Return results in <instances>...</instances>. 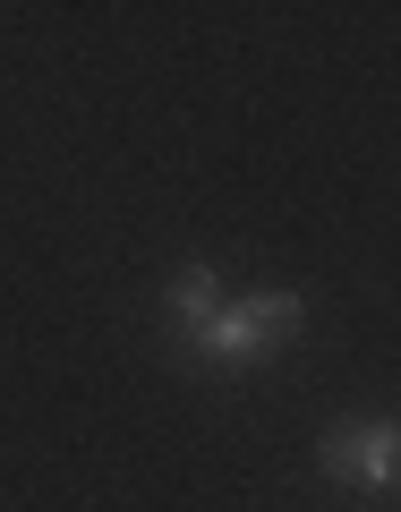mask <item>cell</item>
Segmentation results:
<instances>
[{
	"instance_id": "cell-1",
	"label": "cell",
	"mask_w": 401,
	"mask_h": 512,
	"mask_svg": "<svg viewBox=\"0 0 401 512\" xmlns=\"http://www.w3.org/2000/svg\"><path fill=\"white\" fill-rule=\"evenodd\" d=\"M299 291H256V299H239V308H214V325L197 333V359H214V367H248V359H265V342H291L299 333Z\"/></svg>"
},
{
	"instance_id": "cell-2",
	"label": "cell",
	"mask_w": 401,
	"mask_h": 512,
	"mask_svg": "<svg viewBox=\"0 0 401 512\" xmlns=\"http://www.w3.org/2000/svg\"><path fill=\"white\" fill-rule=\"evenodd\" d=\"M316 461H325V478H342V487H401V427L393 419H350V427H325L316 436Z\"/></svg>"
},
{
	"instance_id": "cell-3",
	"label": "cell",
	"mask_w": 401,
	"mask_h": 512,
	"mask_svg": "<svg viewBox=\"0 0 401 512\" xmlns=\"http://www.w3.org/2000/svg\"><path fill=\"white\" fill-rule=\"evenodd\" d=\"M214 308H222L214 265H180V274H171V316H180V333H188V342H197V333L214 325Z\"/></svg>"
}]
</instances>
